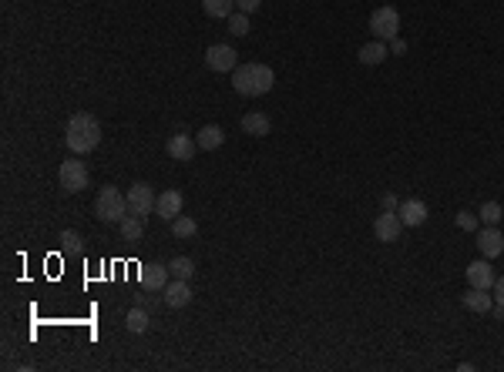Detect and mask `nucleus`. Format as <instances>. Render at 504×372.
Wrapping results in <instances>:
<instances>
[{
  "label": "nucleus",
  "instance_id": "39448f33",
  "mask_svg": "<svg viewBox=\"0 0 504 372\" xmlns=\"http://www.w3.org/2000/svg\"><path fill=\"white\" fill-rule=\"evenodd\" d=\"M57 181H61V188H64L68 194L84 192V188H88V168H84V161H78V158H68V161H61Z\"/></svg>",
  "mask_w": 504,
  "mask_h": 372
},
{
  "label": "nucleus",
  "instance_id": "412c9836",
  "mask_svg": "<svg viewBox=\"0 0 504 372\" xmlns=\"http://www.w3.org/2000/svg\"><path fill=\"white\" fill-rule=\"evenodd\" d=\"M148 326H152V318H148V312L145 309H131L128 312V318H125V329L128 332H135V335H141V332H148Z\"/></svg>",
  "mask_w": 504,
  "mask_h": 372
},
{
  "label": "nucleus",
  "instance_id": "cd10ccee",
  "mask_svg": "<svg viewBox=\"0 0 504 372\" xmlns=\"http://www.w3.org/2000/svg\"><path fill=\"white\" fill-rule=\"evenodd\" d=\"M477 215L474 211H457V228H461V232H477Z\"/></svg>",
  "mask_w": 504,
  "mask_h": 372
},
{
  "label": "nucleus",
  "instance_id": "6ab92c4d",
  "mask_svg": "<svg viewBox=\"0 0 504 372\" xmlns=\"http://www.w3.org/2000/svg\"><path fill=\"white\" fill-rule=\"evenodd\" d=\"M242 131H246V135H252V138H266L269 131H272V121H269L263 111H252V114H246V118H242Z\"/></svg>",
  "mask_w": 504,
  "mask_h": 372
},
{
  "label": "nucleus",
  "instance_id": "4be33fe9",
  "mask_svg": "<svg viewBox=\"0 0 504 372\" xmlns=\"http://www.w3.org/2000/svg\"><path fill=\"white\" fill-rule=\"evenodd\" d=\"M168 272H172V278H185V282H188V278L196 275V262L185 259V255H179V259L168 262Z\"/></svg>",
  "mask_w": 504,
  "mask_h": 372
},
{
  "label": "nucleus",
  "instance_id": "c756f323",
  "mask_svg": "<svg viewBox=\"0 0 504 372\" xmlns=\"http://www.w3.org/2000/svg\"><path fill=\"white\" fill-rule=\"evenodd\" d=\"M387 44H390V54H397V57L407 54V41H404V37H393V41H387Z\"/></svg>",
  "mask_w": 504,
  "mask_h": 372
},
{
  "label": "nucleus",
  "instance_id": "5701e85b",
  "mask_svg": "<svg viewBox=\"0 0 504 372\" xmlns=\"http://www.w3.org/2000/svg\"><path fill=\"white\" fill-rule=\"evenodd\" d=\"M477 218L484 221V225H501V218H504V208L498 205V202H484V205L477 208Z\"/></svg>",
  "mask_w": 504,
  "mask_h": 372
},
{
  "label": "nucleus",
  "instance_id": "9b49d317",
  "mask_svg": "<svg viewBox=\"0 0 504 372\" xmlns=\"http://www.w3.org/2000/svg\"><path fill=\"white\" fill-rule=\"evenodd\" d=\"M182 205H185L182 192L168 188V192L158 194V202H155V215H158V218H165V221H175L179 215H182Z\"/></svg>",
  "mask_w": 504,
  "mask_h": 372
},
{
  "label": "nucleus",
  "instance_id": "aec40b11",
  "mask_svg": "<svg viewBox=\"0 0 504 372\" xmlns=\"http://www.w3.org/2000/svg\"><path fill=\"white\" fill-rule=\"evenodd\" d=\"M202 11L215 20H229L236 14V0H202Z\"/></svg>",
  "mask_w": 504,
  "mask_h": 372
},
{
  "label": "nucleus",
  "instance_id": "423d86ee",
  "mask_svg": "<svg viewBox=\"0 0 504 372\" xmlns=\"http://www.w3.org/2000/svg\"><path fill=\"white\" fill-rule=\"evenodd\" d=\"M155 202H158V194H155L152 185H145V181H135V185L128 188V211H131L135 218H145V215H152V211H155Z\"/></svg>",
  "mask_w": 504,
  "mask_h": 372
},
{
  "label": "nucleus",
  "instance_id": "393cba45",
  "mask_svg": "<svg viewBox=\"0 0 504 372\" xmlns=\"http://www.w3.org/2000/svg\"><path fill=\"white\" fill-rule=\"evenodd\" d=\"M61 252H74V255H81L84 252V242H81V235L78 232H61Z\"/></svg>",
  "mask_w": 504,
  "mask_h": 372
},
{
  "label": "nucleus",
  "instance_id": "20e7f679",
  "mask_svg": "<svg viewBox=\"0 0 504 372\" xmlns=\"http://www.w3.org/2000/svg\"><path fill=\"white\" fill-rule=\"evenodd\" d=\"M370 30H373V37L377 41H393L397 34H400V14H397V7H377L373 14H370Z\"/></svg>",
  "mask_w": 504,
  "mask_h": 372
},
{
  "label": "nucleus",
  "instance_id": "ddd939ff",
  "mask_svg": "<svg viewBox=\"0 0 504 372\" xmlns=\"http://www.w3.org/2000/svg\"><path fill=\"white\" fill-rule=\"evenodd\" d=\"M172 282V272H168V265H141V285L148 292H165V285Z\"/></svg>",
  "mask_w": 504,
  "mask_h": 372
},
{
  "label": "nucleus",
  "instance_id": "f8f14e48",
  "mask_svg": "<svg viewBox=\"0 0 504 372\" xmlns=\"http://www.w3.org/2000/svg\"><path fill=\"white\" fill-rule=\"evenodd\" d=\"M165 151H168V158H172V161H192V158H196V151H198V144L188 138L185 131H179V135H172V138H168Z\"/></svg>",
  "mask_w": 504,
  "mask_h": 372
},
{
  "label": "nucleus",
  "instance_id": "a211bd4d",
  "mask_svg": "<svg viewBox=\"0 0 504 372\" xmlns=\"http://www.w3.org/2000/svg\"><path fill=\"white\" fill-rule=\"evenodd\" d=\"M222 141H225V131L219 128V124H205V128L196 135L198 151H215V148H222Z\"/></svg>",
  "mask_w": 504,
  "mask_h": 372
},
{
  "label": "nucleus",
  "instance_id": "0eeeda50",
  "mask_svg": "<svg viewBox=\"0 0 504 372\" xmlns=\"http://www.w3.org/2000/svg\"><path fill=\"white\" fill-rule=\"evenodd\" d=\"M205 64H209V70H215V74H229V70H236V51L229 47V44H212L209 51H205Z\"/></svg>",
  "mask_w": 504,
  "mask_h": 372
},
{
  "label": "nucleus",
  "instance_id": "f3484780",
  "mask_svg": "<svg viewBox=\"0 0 504 372\" xmlns=\"http://www.w3.org/2000/svg\"><path fill=\"white\" fill-rule=\"evenodd\" d=\"M461 302L467 312H477V316H484L491 312V305H494V295H488V289H467L461 295Z\"/></svg>",
  "mask_w": 504,
  "mask_h": 372
},
{
  "label": "nucleus",
  "instance_id": "dca6fc26",
  "mask_svg": "<svg viewBox=\"0 0 504 372\" xmlns=\"http://www.w3.org/2000/svg\"><path fill=\"white\" fill-rule=\"evenodd\" d=\"M387 54H390V44H387V41H370V44H364V47L356 51L360 64H366V68H377V64H383V61H387Z\"/></svg>",
  "mask_w": 504,
  "mask_h": 372
},
{
  "label": "nucleus",
  "instance_id": "9d476101",
  "mask_svg": "<svg viewBox=\"0 0 504 372\" xmlns=\"http://www.w3.org/2000/svg\"><path fill=\"white\" fill-rule=\"evenodd\" d=\"M464 275H467V285L471 289H494V268H491V259H481V262H471L464 268Z\"/></svg>",
  "mask_w": 504,
  "mask_h": 372
},
{
  "label": "nucleus",
  "instance_id": "2f4dec72",
  "mask_svg": "<svg viewBox=\"0 0 504 372\" xmlns=\"http://www.w3.org/2000/svg\"><path fill=\"white\" fill-rule=\"evenodd\" d=\"M494 302L504 305V275H501V278H494Z\"/></svg>",
  "mask_w": 504,
  "mask_h": 372
},
{
  "label": "nucleus",
  "instance_id": "2eb2a0df",
  "mask_svg": "<svg viewBox=\"0 0 504 372\" xmlns=\"http://www.w3.org/2000/svg\"><path fill=\"white\" fill-rule=\"evenodd\" d=\"M397 215H400V221H404V228H417V225L427 221V205H424L420 198H407V202H400Z\"/></svg>",
  "mask_w": 504,
  "mask_h": 372
},
{
  "label": "nucleus",
  "instance_id": "1a4fd4ad",
  "mask_svg": "<svg viewBox=\"0 0 504 372\" xmlns=\"http://www.w3.org/2000/svg\"><path fill=\"white\" fill-rule=\"evenodd\" d=\"M477 248H481L484 259H498V255H504V232L498 228V225L481 228V232H477Z\"/></svg>",
  "mask_w": 504,
  "mask_h": 372
},
{
  "label": "nucleus",
  "instance_id": "a878e982",
  "mask_svg": "<svg viewBox=\"0 0 504 372\" xmlns=\"http://www.w3.org/2000/svg\"><path fill=\"white\" fill-rule=\"evenodd\" d=\"M229 34H236V37H246V34H249V14L236 11V14L229 17Z\"/></svg>",
  "mask_w": 504,
  "mask_h": 372
},
{
  "label": "nucleus",
  "instance_id": "4468645a",
  "mask_svg": "<svg viewBox=\"0 0 504 372\" xmlns=\"http://www.w3.org/2000/svg\"><path fill=\"white\" fill-rule=\"evenodd\" d=\"M162 299H165L168 309H185V305L192 302V289H188V282L185 278H172L162 292Z\"/></svg>",
  "mask_w": 504,
  "mask_h": 372
},
{
  "label": "nucleus",
  "instance_id": "bb28decb",
  "mask_svg": "<svg viewBox=\"0 0 504 372\" xmlns=\"http://www.w3.org/2000/svg\"><path fill=\"white\" fill-rule=\"evenodd\" d=\"M141 232H145V228H141V218H121V238H125V242H138Z\"/></svg>",
  "mask_w": 504,
  "mask_h": 372
},
{
  "label": "nucleus",
  "instance_id": "b1692460",
  "mask_svg": "<svg viewBox=\"0 0 504 372\" xmlns=\"http://www.w3.org/2000/svg\"><path fill=\"white\" fill-rule=\"evenodd\" d=\"M196 232H198V225H196V218H188V215H179V218L172 221V235H175V238H192Z\"/></svg>",
  "mask_w": 504,
  "mask_h": 372
},
{
  "label": "nucleus",
  "instance_id": "6e6552de",
  "mask_svg": "<svg viewBox=\"0 0 504 372\" xmlns=\"http://www.w3.org/2000/svg\"><path fill=\"white\" fill-rule=\"evenodd\" d=\"M400 232H404V221H400L397 211H383V215L373 218V235H377V242H397Z\"/></svg>",
  "mask_w": 504,
  "mask_h": 372
},
{
  "label": "nucleus",
  "instance_id": "7ed1b4c3",
  "mask_svg": "<svg viewBox=\"0 0 504 372\" xmlns=\"http://www.w3.org/2000/svg\"><path fill=\"white\" fill-rule=\"evenodd\" d=\"M95 211H98L101 221H108V225H121V218L128 215V198L114 185H104L95 198Z\"/></svg>",
  "mask_w": 504,
  "mask_h": 372
},
{
  "label": "nucleus",
  "instance_id": "7c9ffc66",
  "mask_svg": "<svg viewBox=\"0 0 504 372\" xmlns=\"http://www.w3.org/2000/svg\"><path fill=\"white\" fill-rule=\"evenodd\" d=\"M397 208H400V202H397V194H393V192H387V194H383V211H397Z\"/></svg>",
  "mask_w": 504,
  "mask_h": 372
},
{
  "label": "nucleus",
  "instance_id": "c85d7f7f",
  "mask_svg": "<svg viewBox=\"0 0 504 372\" xmlns=\"http://www.w3.org/2000/svg\"><path fill=\"white\" fill-rule=\"evenodd\" d=\"M263 7V0H236V11H242V14H256Z\"/></svg>",
  "mask_w": 504,
  "mask_h": 372
},
{
  "label": "nucleus",
  "instance_id": "f257e3e1",
  "mask_svg": "<svg viewBox=\"0 0 504 372\" xmlns=\"http://www.w3.org/2000/svg\"><path fill=\"white\" fill-rule=\"evenodd\" d=\"M64 144L71 148V154H91L101 144V121L88 111L71 114L68 128H64Z\"/></svg>",
  "mask_w": 504,
  "mask_h": 372
},
{
  "label": "nucleus",
  "instance_id": "f03ea898",
  "mask_svg": "<svg viewBox=\"0 0 504 372\" xmlns=\"http://www.w3.org/2000/svg\"><path fill=\"white\" fill-rule=\"evenodd\" d=\"M272 84H276V74L269 64H239L232 74V87L242 97H263L272 91Z\"/></svg>",
  "mask_w": 504,
  "mask_h": 372
}]
</instances>
